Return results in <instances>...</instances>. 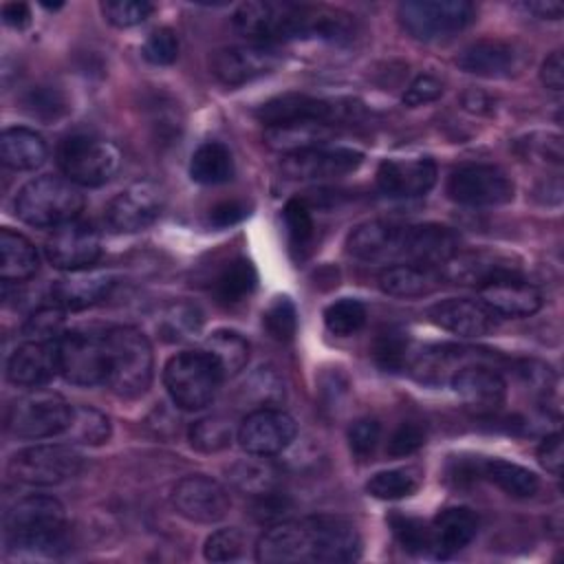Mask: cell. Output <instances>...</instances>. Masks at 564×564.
<instances>
[{"mask_svg":"<svg viewBox=\"0 0 564 564\" xmlns=\"http://www.w3.org/2000/svg\"><path fill=\"white\" fill-rule=\"evenodd\" d=\"M458 236L443 225L372 220L348 236V253L366 262L441 267L458 251Z\"/></svg>","mask_w":564,"mask_h":564,"instance_id":"6da1fadb","label":"cell"},{"mask_svg":"<svg viewBox=\"0 0 564 564\" xmlns=\"http://www.w3.org/2000/svg\"><path fill=\"white\" fill-rule=\"evenodd\" d=\"M234 26L238 33L258 40V44L297 37L341 40L350 35L348 15L341 11L269 0L242 2L234 13Z\"/></svg>","mask_w":564,"mask_h":564,"instance_id":"7a4b0ae2","label":"cell"},{"mask_svg":"<svg viewBox=\"0 0 564 564\" xmlns=\"http://www.w3.org/2000/svg\"><path fill=\"white\" fill-rule=\"evenodd\" d=\"M7 555L20 560L55 557L68 546L66 513L53 496H26L4 513Z\"/></svg>","mask_w":564,"mask_h":564,"instance_id":"3957f363","label":"cell"},{"mask_svg":"<svg viewBox=\"0 0 564 564\" xmlns=\"http://www.w3.org/2000/svg\"><path fill=\"white\" fill-rule=\"evenodd\" d=\"M106 348V386L126 399H134L152 381V346L148 337L132 326H117L104 333Z\"/></svg>","mask_w":564,"mask_h":564,"instance_id":"277c9868","label":"cell"},{"mask_svg":"<svg viewBox=\"0 0 564 564\" xmlns=\"http://www.w3.org/2000/svg\"><path fill=\"white\" fill-rule=\"evenodd\" d=\"M84 209V196L75 183L59 176H40L22 185L15 196V214L31 227H59Z\"/></svg>","mask_w":564,"mask_h":564,"instance_id":"5b68a950","label":"cell"},{"mask_svg":"<svg viewBox=\"0 0 564 564\" xmlns=\"http://www.w3.org/2000/svg\"><path fill=\"white\" fill-rule=\"evenodd\" d=\"M223 375L203 350H185L167 359L163 383L174 405L183 410H200L212 403Z\"/></svg>","mask_w":564,"mask_h":564,"instance_id":"8992f818","label":"cell"},{"mask_svg":"<svg viewBox=\"0 0 564 564\" xmlns=\"http://www.w3.org/2000/svg\"><path fill=\"white\" fill-rule=\"evenodd\" d=\"M57 163L70 183L82 187H99L119 172L121 152L112 141L75 134L62 141Z\"/></svg>","mask_w":564,"mask_h":564,"instance_id":"52a82bcc","label":"cell"},{"mask_svg":"<svg viewBox=\"0 0 564 564\" xmlns=\"http://www.w3.org/2000/svg\"><path fill=\"white\" fill-rule=\"evenodd\" d=\"M474 4L465 0H408L397 7L401 29L423 42L443 40L474 20Z\"/></svg>","mask_w":564,"mask_h":564,"instance_id":"ba28073f","label":"cell"},{"mask_svg":"<svg viewBox=\"0 0 564 564\" xmlns=\"http://www.w3.org/2000/svg\"><path fill=\"white\" fill-rule=\"evenodd\" d=\"M73 416V405L51 390L31 388L9 408L7 427L20 438H48L64 434Z\"/></svg>","mask_w":564,"mask_h":564,"instance_id":"9c48e42d","label":"cell"},{"mask_svg":"<svg viewBox=\"0 0 564 564\" xmlns=\"http://www.w3.org/2000/svg\"><path fill=\"white\" fill-rule=\"evenodd\" d=\"M82 469V456L68 445H35L11 456L7 471L24 485H59Z\"/></svg>","mask_w":564,"mask_h":564,"instance_id":"30bf717a","label":"cell"},{"mask_svg":"<svg viewBox=\"0 0 564 564\" xmlns=\"http://www.w3.org/2000/svg\"><path fill=\"white\" fill-rule=\"evenodd\" d=\"M256 560L264 564L322 562L317 527L313 518L278 522L256 544Z\"/></svg>","mask_w":564,"mask_h":564,"instance_id":"8fae6325","label":"cell"},{"mask_svg":"<svg viewBox=\"0 0 564 564\" xmlns=\"http://www.w3.org/2000/svg\"><path fill=\"white\" fill-rule=\"evenodd\" d=\"M447 194L460 205H502L513 198V183L498 165L469 163L452 172Z\"/></svg>","mask_w":564,"mask_h":564,"instance_id":"7c38bea8","label":"cell"},{"mask_svg":"<svg viewBox=\"0 0 564 564\" xmlns=\"http://www.w3.org/2000/svg\"><path fill=\"white\" fill-rule=\"evenodd\" d=\"M163 192L152 181H137L119 192L106 207V225L117 234L148 229L163 212Z\"/></svg>","mask_w":564,"mask_h":564,"instance_id":"4fadbf2b","label":"cell"},{"mask_svg":"<svg viewBox=\"0 0 564 564\" xmlns=\"http://www.w3.org/2000/svg\"><path fill=\"white\" fill-rule=\"evenodd\" d=\"M280 64H282V55L271 44L225 46V48H218L209 59L212 75L229 88L242 86L262 75H269Z\"/></svg>","mask_w":564,"mask_h":564,"instance_id":"5bb4252c","label":"cell"},{"mask_svg":"<svg viewBox=\"0 0 564 564\" xmlns=\"http://www.w3.org/2000/svg\"><path fill=\"white\" fill-rule=\"evenodd\" d=\"M59 375L75 386H97L106 381L104 335L70 330L57 339Z\"/></svg>","mask_w":564,"mask_h":564,"instance_id":"9a60e30c","label":"cell"},{"mask_svg":"<svg viewBox=\"0 0 564 564\" xmlns=\"http://www.w3.org/2000/svg\"><path fill=\"white\" fill-rule=\"evenodd\" d=\"M44 251L55 269L82 271L99 260L101 238L90 223L75 218L53 229Z\"/></svg>","mask_w":564,"mask_h":564,"instance_id":"2e32d148","label":"cell"},{"mask_svg":"<svg viewBox=\"0 0 564 564\" xmlns=\"http://www.w3.org/2000/svg\"><path fill=\"white\" fill-rule=\"evenodd\" d=\"M297 425L291 414L280 408L253 410L238 430L240 447L251 456H275L291 445Z\"/></svg>","mask_w":564,"mask_h":564,"instance_id":"e0dca14e","label":"cell"},{"mask_svg":"<svg viewBox=\"0 0 564 564\" xmlns=\"http://www.w3.org/2000/svg\"><path fill=\"white\" fill-rule=\"evenodd\" d=\"M172 505L183 518L212 524L227 516L231 500L220 482L203 474H192L176 482L172 491Z\"/></svg>","mask_w":564,"mask_h":564,"instance_id":"ac0fdd59","label":"cell"},{"mask_svg":"<svg viewBox=\"0 0 564 564\" xmlns=\"http://www.w3.org/2000/svg\"><path fill=\"white\" fill-rule=\"evenodd\" d=\"M364 154L352 148H311L295 154L282 156L280 170L289 178L297 181H317V178H337L348 172H355L361 165Z\"/></svg>","mask_w":564,"mask_h":564,"instance_id":"d6986e66","label":"cell"},{"mask_svg":"<svg viewBox=\"0 0 564 564\" xmlns=\"http://www.w3.org/2000/svg\"><path fill=\"white\" fill-rule=\"evenodd\" d=\"M449 381L456 397L474 414H480V416L494 414L505 403V394H507L505 379L500 377V372H496L485 364L471 361L458 368Z\"/></svg>","mask_w":564,"mask_h":564,"instance_id":"ffe728a7","label":"cell"},{"mask_svg":"<svg viewBox=\"0 0 564 564\" xmlns=\"http://www.w3.org/2000/svg\"><path fill=\"white\" fill-rule=\"evenodd\" d=\"M436 183V163L430 156H394L381 161L377 185L394 198L427 194Z\"/></svg>","mask_w":564,"mask_h":564,"instance_id":"44dd1931","label":"cell"},{"mask_svg":"<svg viewBox=\"0 0 564 564\" xmlns=\"http://www.w3.org/2000/svg\"><path fill=\"white\" fill-rule=\"evenodd\" d=\"M341 112H344V106H337L335 101H326V99H317L300 93H286L264 101L256 110V117L267 128L286 126L295 121H322L333 126V121H337Z\"/></svg>","mask_w":564,"mask_h":564,"instance_id":"7402d4cb","label":"cell"},{"mask_svg":"<svg viewBox=\"0 0 564 564\" xmlns=\"http://www.w3.org/2000/svg\"><path fill=\"white\" fill-rule=\"evenodd\" d=\"M59 372V350L55 341L26 339L7 361V379L20 388H40Z\"/></svg>","mask_w":564,"mask_h":564,"instance_id":"603a6c76","label":"cell"},{"mask_svg":"<svg viewBox=\"0 0 564 564\" xmlns=\"http://www.w3.org/2000/svg\"><path fill=\"white\" fill-rule=\"evenodd\" d=\"M480 302L496 317H529L540 311L542 293L520 275H502L480 286Z\"/></svg>","mask_w":564,"mask_h":564,"instance_id":"cb8c5ba5","label":"cell"},{"mask_svg":"<svg viewBox=\"0 0 564 564\" xmlns=\"http://www.w3.org/2000/svg\"><path fill=\"white\" fill-rule=\"evenodd\" d=\"M427 317L458 337H480L496 328V315L480 302L469 297H449L427 308Z\"/></svg>","mask_w":564,"mask_h":564,"instance_id":"d4e9b609","label":"cell"},{"mask_svg":"<svg viewBox=\"0 0 564 564\" xmlns=\"http://www.w3.org/2000/svg\"><path fill=\"white\" fill-rule=\"evenodd\" d=\"M441 278L458 284H487L502 275H518V264H511V258L498 251H456L445 264L438 267Z\"/></svg>","mask_w":564,"mask_h":564,"instance_id":"484cf974","label":"cell"},{"mask_svg":"<svg viewBox=\"0 0 564 564\" xmlns=\"http://www.w3.org/2000/svg\"><path fill=\"white\" fill-rule=\"evenodd\" d=\"M112 286L115 278L108 271H70L51 286V300L64 311H82L106 300Z\"/></svg>","mask_w":564,"mask_h":564,"instance_id":"4316f807","label":"cell"},{"mask_svg":"<svg viewBox=\"0 0 564 564\" xmlns=\"http://www.w3.org/2000/svg\"><path fill=\"white\" fill-rule=\"evenodd\" d=\"M432 551L438 557H449L465 549L478 533V516L467 507L443 509L432 527Z\"/></svg>","mask_w":564,"mask_h":564,"instance_id":"83f0119b","label":"cell"},{"mask_svg":"<svg viewBox=\"0 0 564 564\" xmlns=\"http://www.w3.org/2000/svg\"><path fill=\"white\" fill-rule=\"evenodd\" d=\"M456 64L471 75L507 77L518 64V53L502 40H478L458 53Z\"/></svg>","mask_w":564,"mask_h":564,"instance_id":"f1b7e54d","label":"cell"},{"mask_svg":"<svg viewBox=\"0 0 564 564\" xmlns=\"http://www.w3.org/2000/svg\"><path fill=\"white\" fill-rule=\"evenodd\" d=\"M441 273L432 267H419V264H390L386 267L377 282L379 289L392 297H423L436 291L441 282Z\"/></svg>","mask_w":564,"mask_h":564,"instance_id":"f546056e","label":"cell"},{"mask_svg":"<svg viewBox=\"0 0 564 564\" xmlns=\"http://www.w3.org/2000/svg\"><path fill=\"white\" fill-rule=\"evenodd\" d=\"M330 134H333L330 123L295 121V123H286V126L267 128L264 130V143L271 150L282 152V156H286V154H295V152H302V150L326 145Z\"/></svg>","mask_w":564,"mask_h":564,"instance_id":"4dcf8cb0","label":"cell"},{"mask_svg":"<svg viewBox=\"0 0 564 564\" xmlns=\"http://www.w3.org/2000/svg\"><path fill=\"white\" fill-rule=\"evenodd\" d=\"M44 139L29 128H7L0 137L2 163L11 170H35L46 161Z\"/></svg>","mask_w":564,"mask_h":564,"instance_id":"1f68e13d","label":"cell"},{"mask_svg":"<svg viewBox=\"0 0 564 564\" xmlns=\"http://www.w3.org/2000/svg\"><path fill=\"white\" fill-rule=\"evenodd\" d=\"M37 251L22 234L0 231V278L2 282H24L37 271Z\"/></svg>","mask_w":564,"mask_h":564,"instance_id":"d6a6232c","label":"cell"},{"mask_svg":"<svg viewBox=\"0 0 564 564\" xmlns=\"http://www.w3.org/2000/svg\"><path fill=\"white\" fill-rule=\"evenodd\" d=\"M203 352L216 364L223 379H227V377L238 375L247 366V361H249V341L236 330L218 328L205 339Z\"/></svg>","mask_w":564,"mask_h":564,"instance_id":"836d02e7","label":"cell"},{"mask_svg":"<svg viewBox=\"0 0 564 564\" xmlns=\"http://www.w3.org/2000/svg\"><path fill=\"white\" fill-rule=\"evenodd\" d=\"M478 474L516 498H529L540 489V480L531 469L502 458L480 460Z\"/></svg>","mask_w":564,"mask_h":564,"instance_id":"e575fe53","label":"cell"},{"mask_svg":"<svg viewBox=\"0 0 564 564\" xmlns=\"http://www.w3.org/2000/svg\"><path fill=\"white\" fill-rule=\"evenodd\" d=\"M189 176L200 185H218L234 176V159L227 145L218 141L200 143L189 161Z\"/></svg>","mask_w":564,"mask_h":564,"instance_id":"d590c367","label":"cell"},{"mask_svg":"<svg viewBox=\"0 0 564 564\" xmlns=\"http://www.w3.org/2000/svg\"><path fill=\"white\" fill-rule=\"evenodd\" d=\"M256 282H258V275L251 260L236 258L227 262L214 278V295L218 302L227 306L240 304L253 293Z\"/></svg>","mask_w":564,"mask_h":564,"instance_id":"8d00e7d4","label":"cell"},{"mask_svg":"<svg viewBox=\"0 0 564 564\" xmlns=\"http://www.w3.org/2000/svg\"><path fill=\"white\" fill-rule=\"evenodd\" d=\"M227 476H229V482L238 491L249 494L251 498L258 496V494L271 491L278 485V471L267 460V456H253V458L238 460L229 467Z\"/></svg>","mask_w":564,"mask_h":564,"instance_id":"74e56055","label":"cell"},{"mask_svg":"<svg viewBox=\"0 0 564 564\" xmlns=\"http://www.w3.org/2000/svg\"><path fill=\"white\" fill-rule=\"evenodd\" d=\"M110 419L90 405H73V416L66 436L82 445H101L110 438Z\"/></svg>","mask_w":564,"mask_h":564,"instance_id":"f35d334b","label":"cell"},{"mask_svg":"<svg viewBox=\"0 0 564 564\" xmlns=\"http://www.w3.org/2000/svg\"><path fill=\"white\" fill-rule=\"evenodd\" d=\"M421 485V474L414 467L386 469L366 482V491L379 500H401L412 496Z\"/></svg>","mask_w":564,"mask_h":564,"instance_id":"ab89813d","label":"cell"},{"mask_svg":"<svg viewBox=\"0 0 564 564\" xmlns=\"http://www.w3.org/2000/svg\"><path fill=\"white\" fill-rule=\"evenodd\" d=\"M240 397L249 403L256 405V410L260 408H275L284 401V386L282 379L278 377V372L269 366L258 368L242 386Z\"/></svg>","mask_w":564,"mask_h":564,"instance_id":"60d3db41","label":"cell"},{"mask_svg":"<svg viewBox=\"0 0 564 564\" xmlns=\"http://www.w3.org/2000/svg\"><path fill=\"white\" fill-rule=\"evenodd\" d=\"M187 436L194 449L205 454H216L231 445L234 430H231V423L223 416H205L192 423Z\"/></svg>","mask_w":564,"mask_h":564,"instance_id":"b9f144b4","label":"cell"},{"mask_svg":"<svg viewBox=\"0 0 564 564\" xmlns=\"http://www.w3.org/2000/svg\"><path fill=\"white\" fill-rule=\"evenodd\" d=\"M282 216H284L291 249L297 251L300 256H304L311 249L313 238H315V223H313L308 205L300 198H293L284 205Z\"/></svg>","mask_w":564,"mask_h":564,"instance_id":"7bdbcfd3","label":"cell"},{"mask_svg":"<svg viewBox=\"0 0 564 564\" xmlns=\"http://www.w3.org/2000/svg\"><path fill=\"white\" fill-rule=\"evenodd\" d=\"M366 317H368L366 306L352 297H341L324 311L326 328L339 337H348L357 333L366 324Z\"/></svg>","mask_w":564,"mask_h":564,"instance_id":"ee69618b","label":"cell"},{"mask_svg":"<svg viewBox=\"0 0 564 564\" xmlns=\"http://www.w3.org/2000/svg\"><path fill=\"white\" fill-rule=\"evenodd\" d=\"M262 326L264 330L278 339V341H289L293 339L295 330H297V311L295 304L286 297H273V302L267 306V311L262 313Z\"/></svg>","mask_w":564,"mask_h":564,"instance_id":"f6af8a7d","label":"cell"},{"mask_svg":"<svg viewBox=\"0 0 564 564\" xmlns=\"http://www.w3.org/2000/svg\"><path fill=\"white\" fill-rule=\"evenodd\" d=\"M62 326H64V308L57 304H48V306H40L26 317L22 326V335L35 341H55L59 339Z\"/></svg>","mask_w":564,"mask_h":564,"instance_id":"bcb514c9","label":"cell"},{"mask_svg":"<svg viewBox=\"0 0 564 564\" xmlns=\"http://www.w3.org/2000/svg\"><path fill=\"white\" fill-rule=\"evenodd\" d=\"M372 357L383 370H401L408 359V335L397 328L379 333L372 346Z\"/></svg>","mask_w":564,"mask_h":564,"instance_id":"7dc6e473","label":"cell"},{"mask_svg":"<svg viewBox=\"0 0 564 564\" xmlns=\"http://www.w3.org/2000/svg\"><path fill=\"white\" fill-rule=\"evenodd\" d=\"M390 527L397 542L408 553H425L432 549V533L423 520L412 516H392Z\"/></svg>","mask_w":564,"mask_h":564,"instance_id":"c3c4849f","label":"cell"},{"mask_svg":"<svg viewBox=\"0 0 564 564\" xmlns=\"http://www.w3.org/2000/svg\"><path fill=\"white\" fill-rule=\"evenodd\" d=\"M245 551V535L236 527H225L214 531L203 546V555L209 562H234Z\"/></svg>","mask_w":564,"mask_h":564,"instance_id":"681fc988","label":"cell"},{"mask_svg":"<svg viewBox=\"0 0 564 564\" xmlns=\"http://www.w3.org/2000/svg\"><path fill=\"white\" fill-rule=\"evenodd\" d=\"M154 11L152 2L145 0H106L101 2L104 18L119 29L141 24Z\"/></svg>","mask_w":564,"mask_h":564,"instance_id":"f907efd6","label":"cell"},{"mask_svg":"<svg viewBox=\"0 0 564 564\" xmlns=\"http://www.w3.org/2000/svg\"><path fill=\"white\" fill-rule=\"evenodd\" d=\"M143 57L150 62V64H156V66H167L172 62H176L178 57V37L172 29L163 26V29H156L152 31L145 42H143V48H141Z\"/></svg>","mask_w":564,"mask_h":564,"instance_id":"816d5d0a","label":"cell"},{"mask_svg":"<svg viewBox=\"0 0 564 564\" xmlns=\"http://www.w3.org/2000/svg\"><path fill=\"white\" fill-rule=\"evenodd\" d=\"M291 507L293 505L284 494H280L278 489H271V491L253 496L249 513L260 524H278L291 511Z\"/></svg>","mask_w":564,"mask_h":564,"instance_id":"f5cc1de1","label":"cell"},{"mask_svg":"<svg viewBox=\"0 0 564 564\" xmlns=\"http://www.w3.org/2000/svg\"><path fill=\"white\" fill-rule=\"evenodd\" d=\"M381 425L375 419H357L348 427V447L355 458L366 460L379 445Z\"/></svg>","mask_w":564,"mask_h":564,"instance_id":"db71d44e","label":"cell"},{"mask_svg":"<svg viewBox=\"0 0 564 564\" xmlns=\"http://www.w3.org/2000/svg\"><path fill=\"white\" fill-rule=\"evenodd\" d=\"M200 326V315L196 311V306L189 304H174L163 322H161V333L167 335L170 339H183L187 337L192 330L196 333Z\"/></svg>","mask_w":564,"mask_h":564,"instance_id":"11a10c76","label":"cell"},{"mask_svg":"<svg viewBox=\"0 0 564 564\" xmlns=\"http://www.w3.org/2000/svg\"><path fill=\"white\" fill-rule=\"evenodd\" d=\"M425 443V430L423 425L414 423V421H403L390 436L388 441V454L394 458L401 456H410L414 454L419 447H423Z\"/></svg>","mask_w":564,"mask_h":564,"instance_id":"9f6ffc18","label":"cell"},{"mask_svg":"<svg viewBox=\"0 0 564 564\" xmlns=\"http://www.w3.org/2000/svg\"><path fill=\"white\" fill-rule=\"evenodd\" d=\"M24 106H26V110H29L31 115H35V117H40V119H55V117H59L62 110H64V99L59 97L57 90L40 86V88H33V90L26 95Z\"/></svg>","mask_w":564,"mask_h":564,"instance_id":"6f0895ef","label":"cell"},{"mask_svg":"<svg viewBox=\"0 0 564 564\" xmlns=\"http://www.w3.org/2000/svg\"><path fill=\"white\" fill-rule=\"evenodd\" d=\"M443 95V84L432 75H419L403 93V104L414 108L430 101H436Z\"/></svg>","mask_w":564,"mask_h":564,"instance_id":"680465c9","label":"cell"},{"mask_svg":"<svg viewBox=\"0 0 564 564\" xmlns=\"http://www.w3.org/2000/svg\"><path fill=\"white\" fill-rule=\"evenodd\" d=\"M538 460L553 476H562L564 452H562V436H560V432H553V434L544 436V441L538 447Z\"/></svg>","mask_w":564,"mask_h":564,"instance_id":"91938a15","label":"cell"},{"mask_svg":"<svg viewBox=\"0 0 564 564\" xmlns=\"http://www.w3.org/2000/svg\"><path fill=\"white\" fill-rule=\"evenodd\" d=\"M247 214H249V209H247L245 203H240V200H225V203L216 205L209 212V223L214 227H229V225L240 223Z\"/></svg>","mask_w":564,"mask_h":564,"instance_id":"94428289","label":"cell"},{"mask_svg":"<svg viewBox=\"0 0 564 564\" xmlns=\"http://www.w3.org/2000/svg\"><path fill=\"white\" fill-rule=\"evenodd\" d=\"M540 79L546 88L560 93L562 86H564V62H562V53L560 51H553L544 62H542V68H540Z\"/></svg>","mask_w":564,"mask_h":564,"instance_id":"6125c7cd","label":"cell"},{"mask_svg":"<svg viewBox=\"0 0 564 564\" xmlns=\"http://www.w3.org/2000/svg\"><path fill=\"white\" fill-rule=\"evenodd\" d=\"M2 20H4V24L13 26V29H24L31 22L29 4H24V2H7L2 7Z\"/></svg>","mask_w":564,"mask_h":564,"instance_id":"be15d7a7","label":"cell"},{"mask_svg":"<svg viewBox=\"0 0 564 564\" xmlns=\"http://www.w3.org/2000/svg\"><path fill=\"white\" fill-rule=\"evenodd\" d=\"M524 9L531 11V13L538 15V18H544V20H560L562 13H564V7H562L560 2H553V0L524 2Z\"/></svg>","mask_w":564,"mask_h":564,"instance_id":"e7e4bbea","label":"cell"}]
</instances>
